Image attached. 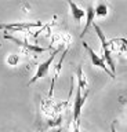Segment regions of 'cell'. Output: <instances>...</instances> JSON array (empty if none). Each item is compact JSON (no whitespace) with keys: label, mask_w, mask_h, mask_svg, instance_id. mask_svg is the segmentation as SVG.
Segmentation results:
<instances>
[{"label":"cell","mask_w":127,"mask_h":132,"mask_svg":"<svg viewBox=\"0 0 127 132\" xmlns=\"http://www.w3.org/2000/svg\"><path fill=\"white\" fill-rule=\"evenodd\" d=\"M93 28H94V30H95L98 39H100L101 44H102L101 47H102V52H104V56H102V58H104L105 62L108 63L110 72L115 74V72H116V66H115V62H113V58H112V52H110V43L106 40V37L104 35V32H102V29L100 28V25H97L95 22H94Z\"/></svg>","instance_id":"1"},{"label":"cell","mask_w":127,"mask_h":132,"mask_svg":"<svg viewBox=\"0 0 127 132\" xmlns=\"http://www.w3.org/2000/svg\"><path fill=\"white\" fill-rule=\"evenodd\" d=\"M59 52V48L58 50H55V51H53L51 52V55L47 58L46 61H43L42 63H40L38 66V70H36V73H35V76L29 80V82H28V85H32V84H35L36 81H39L40 78H43V77H46L48 72H50V68H51V65H53V62H54L55 59V55Z\"/></svg>","instance_id":"2"},{"label":"cell","mask_w":127,"mask_h":132,"mask_svg":"<svg viewBox=\"0 0 127 132\" xmlns=\"http://www.w3.org/2000/svg\"><path fill=\"white\" fill-rule=\"evenodd\" d=\"M83 47L86 48V51L88 52V55H90V59H91V63L94 65V66H97V68H100V69H102L104 72L106 73V74H109V77L110 78H115L116 76L110 72V69L106 66V62H105V59L102 56H100L98 54H95V51L90 47V45L87 44V43H83Z\"/></svg>","instance_id":"3"},{"label":"cell","mask_w":127,"mask_h":132,"mask_svg":"<svg viewBox=\"0 0 127 132\" xmlns=\"http://www.w3.org/2000/svg\"><path fill=\"white\" fill-rule=\"evenodd\" d=\"M87 96H88V89L84 92V95H81V89L77 87V88H76L75 99H73V122H75V124L79 122V117H80V113H81V107L84 106Z\"/></svg>","instance_id":"4"},{"label":"cell","mask_w":127,"mask_h":132,"mask_svg":"<svg viewBox=\"0 0 127 132\" xmlns=\"http://www.w3.org/2000/svg\"><path fill=\"white\" fill-rule=\"evenodd\" d=\"M94 18H95V8L93 7V4H88L87 10H86V26L83 29V32L80 33V37H83L90 29V26L94 25Z\"/></svg>","instance_id":"5"},{"label":"cell","mask_w":127,"mask_h":132,"mask_svg":"<svg viewBox=\"0 0 127 132\" xmlns=\"http://www.w3.org/2000/svg\"><path fill=\"white\" fill-rule=\"evenodd\" d=\"M68 6H69V8H71L72 18L75 19L76 22H80V21L86 16V11L81 10V8L77 6L76 3H73V2H71V0H69V2H68Z\"/></svg>","instance_id":"6"},{"label":"cell","mask_w":127,"mask_h":132,"mask_svg":"<svg viewBox=\"0 0 127 132\" xmlns=\"http://www.w3.org/2000/svg\"><path fill=\"white\" fill-rule=\"evenodd\" d=\"M4 39H7V40H13L14 43H17L18 45H22V47H25V48H29V50H32L33 52H44L47 48H42V47H38V45H29L26 43V41H21V40H18L17 37H14V36H10V35H4Z\"/></svg>","instance_id":"7"},{"label":"cell","mask_w":127,"mask_h":132,"mask_svg":"<svg viewBox=\"0 0 127 132\" xmlns=\"http://www.w3.org/2000/svg\"><path fill=\"white\" fill-rule=\"evenodd\" d=\"M66 54H68V48L65 50V51L62 52V55H61V59L58 62V65L55 66V73H54V78H53V81H51V89H50V94H48V96H53V91H54V85H55V81H57V78H58V74L61 72V66H62V62L65 59V56H66Z\"/></svg>","instance_id":"8"},{"label":"cell","mask_w":127,"mask_h":132,"mask_svg":"<svg viewBox=\"0 0 127 132\" xmlns=\"http://www.w3.org/2000/svg\"><path fill=\"white\" fill-rule=\"evenodd\" d=\"M32 26H40V22H26V23H2V29H19V28H32Z\"/></svg>","instance_id":"9"},{"label":"cell","mask_w":127,"mask_h":132,"mask_svg":"<svg viewBox=\"0 0 127 132\" xmlns=\"http://www.w3.org/2000/svg\"><path fill=\"white\" fill-rule=\"evenodd\" d=\"M109 43H110V47L119 52H123L127 50V40H124V39H113Z\"/></svg>","instance_id":"10"},{"label":"cell","mask_w":127,"mask_h":132,"mask_svg":"<svg viewBox=\"0 0 127 132\" xmlns=\"http://www.w3.org/2000/svg\"><path fill=\"white\" fill-rule=\"evenodd\" d=\"M76 77H77V81H79V88L83 89V88H87V78L84 76V72L81 69V66H77L76 69Z\"/></svg>","instance_id":"11"},{"label":"cell","mask_w":127,"mask_h":132,"mask_svg":"<svg viewBox=\"0 0 127 132\" xmlns=\"http://www.w3.org/2000/svg\"><path fill=\"white\" fill-rule=\"evenodd\" d=\"M108 10H109L108 4L100 2L95 6V16H98V18H105V16L108 15Z\"/></svg>","instance_id":"12"},{"label":"cell","mask_w":127,"mask_h":132,"mask_svg":"<svg viewBox=\"0 0 127 132\" xmlns=\"http://www.w3.org/2000/svg\"><path fill=\"white\" fill-rule=\"evenodd\" d=\"M18 61H19V56L18 55H10L9 58H7V63H9L10 66L18 65Z\"/></svg>","instance_id":"13"},{"label":"cell","mask_w":127,"mask_h":132,"mask_svg":"<svg viewBox=\"0 0 127 132\" xmlns=\"http://www.w3.org/2000/svg\"><path fill=\"white\" fill-rule=\"evenodd\" d=\"M61 120H62V117L61 116H58L55 120H50V121L47 122V127H54V125H59L61 124Z\"/></svg>","instance_id":"14"},{"label":"cell","mask_w":127,"mask_h":132,"mask_svg":"<svg viewBox=\"0 0 127 132\" xmlns=\"http://www.w3.org/2000/svg\"><path fill=\"white\" fill-rule=\"evenodd\" d=\"M73 132H80V128H79V122L75 124V128H73Z\"/></svg>","instance_id":"15"},{"label":"cell","mask_w":127,"mask_h":132,"mask_svg":"<svg viewBox=\"0 0 127 132\" xmlns=\"http://www.w3.org/2000/svg\"><path fill=\"white\" fill-rule=\"evenodd\" d=\"M110 132H117V131H116V128H115V122L110 124Z\"/></svg>","instance_id":"16"},{"label":"cell","mask_w":127,"mask_h":132,"mask_svg":"<svg viewBox=\"0 0 127 132\" xmlns=\"http://www.w3.org/2000/svg\"><path fill=\"white\" fill-rule=\"evenodd\" d=\"M119 102L123 103V105H127V99H124V98H120V99H119Z\"/></svg>","instance_id":"17"},{"label":"cell","mask_w":127,"mask_h":132,"mask_svg":"<svg viewBox=\"0 0 127 132\" xmlns=\"http://www.w3.org/2000/svg\"><path fill=\"white\" fill-rule=\"evenodd\" d=\"M55 132H61V131H59V129H57V131H55Z\"/></svg>","instance_id":"18"}]
</instances>
